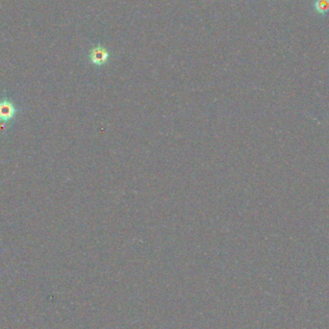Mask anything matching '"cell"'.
Listing matches in <instances>:
<instances>
[{
  "instance_id": "3957f363",
  "label": "cell",
  "mask_w": 329,
  "mask_h": 329,
  "mask_svg": "<svg viewBox=\"0 0 329 329\" xmlns=\"http://www.w3.org/2000/svg\"><path fill=\"white\" fill-rule=\"evenodd\" d=\"M314 7L316 12L320 15L329 14V0H316Z\"/></svg>"
},
{
  "instance_id": "7a4b0ae2",
  "label": "cell",
  "mask_w": 329,
  "mask_h": 329,
  "mask_svg": "<svg viewBox=\"0 0 329 329\" xmlns=\"http://www.w3.org/2000/svg\"><path fill=\"white\" fill-rule=\"evenodd\" d=\"M108 58H109L108 51L99 46L97 48H94L90 52V60L92 61L93 64L98 66L104 65L107 62Z\"/></svg>"
},
{
  "instance_id": "6da1fadb",
  "label": "cell",
  "mask_w": 329,
  "mask_h": 329,
  "mask_svg": "<svg viewBox=\"0 0 329 329\" xmlns=\"http://www.w3.org/2000/svg\"><path fill=\"white\" fill-rule=\"evenodd\" d=\"M16 114L17 107L10 99L4 98L0 100V121H10L15 117Z\"/></svg>"
}]
</instances>
